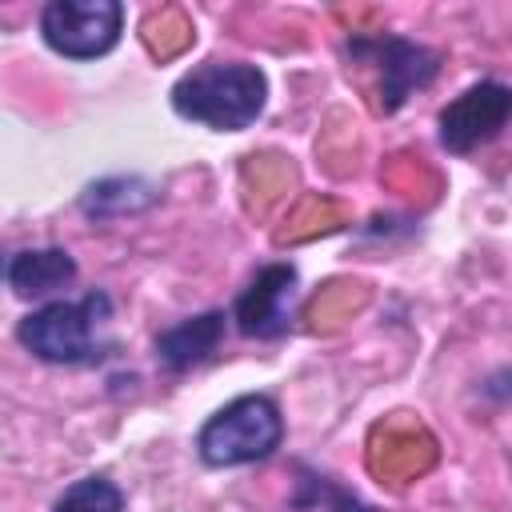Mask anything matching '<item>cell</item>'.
Wrapping results in <instances>:
<instances>
[{
	"label": "cell",
	"instance_id": "cell-5",
	"mask_svg": "<svg viewBox=\"0 0 512 512\" xmlns=\"http://www.w3.org/2000/svg\"><path fill=\"white\" fill-rule=\"evenodd\" d=\"M120 0H52L40 8V36L64 60H96L120 44Z\"/></svg>",
	"mask_w": 512,
	"mask_h": 512
},
{
	"label": "cell",
	"instance_id": "cell-3",
	"mask_svg": "<svg viewBox=\"0 0 512 512\" xmlns=\"http://www.w3.org/2000/svg\"><path fill=\"white\" fill-rule=\"evenodd\" d=\"M284 440V420L272 396L244 392L204 420L196 432V456L208 468H236L268 460Z\"/></svg>",
	"mask_w": 512,
	"mask_h": 512
},
{
	"label": "cell",
	"instance_id": "cell-10",
	"mask_svg": "<svg viewBox=\"0 0 512 512\" xmlns=\"http://www.w3.org/2000/svg\"><path fill=\"white\" fill-rule=\"evenodd\" d=\"M156 196H160L156 184H148L140 176H108V180H96V184L84 188L80 208L92 220H112V216L140 212V208L156 204Z\"/></svg>",
	"mask_w": 512,
	"mask_h": 512
},
{
	"label": "cell",
	"instance_id": "cell-4",
	"mask_svg": "<svg viewBox=\"0 0 512 512\" xmlns=\"http://www.w3.org/2000/svg\"><path fill=\"white\" fill-rule=\"evenodd\" d=\"M348 56L364 68L376 72V108L388 116L404 108V100L420 88H428L440 76V52L428 44H416L396 32H376V36H352Z\"/></svg>",
	"mask_w": 512,
	"mask_h": 512
},
{
	"label": "cell",
	"instance_id": "cell-2",
	"mask_svg": "<svg viewBox=\"0 0 512 512\" xmlns=\"http://www.w3.org/2000/svg\"><path fill=\"white\" fill-rule=\"evenodd\" d=\"M112 320V296L88 292L80 300H48L32 308L16 324V340L44 364H104L116 352V340L100 336V328Z\"/></svg>",
	"mask_w": 512,
	"mask_h": 512
},
{
	"label": "cell",
	"instance_id": "cell-9",
	"mask_svg": "<svg viewBox=\"0 0 512 512\" xmlns=\"http://www.w3.org/2000/svg\"><path fill=\"white\" fill-rule=\"evenodd\" d=\"M4 280L20 300H40L76 280V260L64 248H28L8 260Z\"/></svg>",
	"mask_w": 512,
	"mask_h": 512
},
{
	"label": "cell",
	"instance_id": "cell-6",
	"mask_svg": "<svg viewBox=\"0 0 512 512\" xmlns=\"http://www.w3.org/2000/svg\"><path fill=\"white\" fill-rule=\"evenodd\" d=\"M512 116V88L500 80H480L464 88L456 100H448L436 116L440 124V144L456 156L496 140Z\"/></svg>",
	"mask_w": 512,
	"mask_h": 512
},
{
	"label": "cell",
	"instance_id": "cell-1",
	"mask_svg": "<svg viewBox=\"0 0 512 512\" xmlns=\"http://www.w3.org/2000/svg\"><path fill=\"white\" fill-rule=\"evenodd\" d=\"M264 104H268V80L256 64L244 60H204L172 84L176 116L216 132H240L256 124Z\"/></svg>",
	"mask_w": 512,
	"mask_h": 512
},
{
	"label": "cell",
	"instance_id": "cell-11",
	"mask_svg": "<svg viewBox=\"0 0 512 512\" xmlns=\"http://www.w3.org/2000/svg\"><path fill=\"white\" fill-rule=\"evenodd\" d=\"M292 508L296 512H380L372 504H364L352 488H344L340 480L316 472V468H296V492H292Z\"/></svg>",
	"mask_w": 512,
	"mask_h": 512
},
{
	"label": "cell",
	"instance_id": "cell-7",
	"mask_svg": "<svg viewBox=\"0 0 512 512\" xmlns=\"http://www.w3.org/2000/svg\"><path fill=\"white\" fill-rule=\"evenodd\" d=\"M292 300H296V268L292 264H264L248 288L232 304V320L244 336L272 340L284 336L292 324Z\"/></svg>",
	"mask_w": 512,
	"mask_h": 512
},
{
	"label": "cell",
	"instance_id": "cell-12",
	"mask_svg": "<svg viewBox=\"0 0 512 512\" xmlns=\"http://www.w3.org/2000/svg\"><path fill=\"white\" fill-rule=\"evenodd\" d=\"M52 512H124V492L108 476H80L56 496Z\"/></svg>",
	"mask_w": 512,
	"mask_h": 512
},
{
	"label": "cell",
	"instance_id": "cell-8",
	"mask_svg": "<svg viewBox=\"0 0 512 512\" xmlns=\"http://www.w3.org/2000/svg\"><path fill=\"white\" fill-rule=\"evenodd\" d=\"M224 340V312H200V316H188L172 328H164L156 336V360L168 368V372H188L196 364H204Z\"/></svg>",
	"mask_w": 512,
	"mask_h": 512
}]
</instances>
